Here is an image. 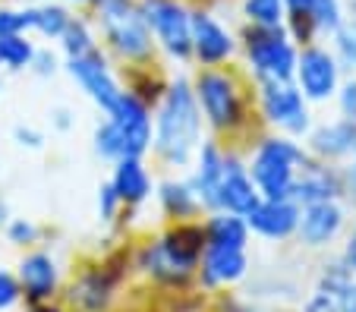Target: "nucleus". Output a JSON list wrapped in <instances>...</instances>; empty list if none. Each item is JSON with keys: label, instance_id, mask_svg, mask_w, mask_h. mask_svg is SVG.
Here are the masks:
<instances>
[{"label": "nucleus", "instance_id": "nucleus-37", "mask_svg": "<svg viewBox=\"0 0 356 312\" xmlns=\"http://www.w3.org/2000/svg\"><path fill=\"white\" fill-rule=\"evenodd\" d=\"M302 312H337V306H334V299H331L328 293L318 290L316 297H312L309 303H306V309H302Z\"/></svg>", "mask_w": 356, "mask_h": 312}, {"label": "nucleus", "instance_id": "nucleus-32", "mask_svg": "<svg viewBox=\"0 0 356 312\" xmlns=\"http://www.w3.org/2000/svg\"><path fill=\"white\" fill-rule=\"evenodd\" d=\"M26 28H29L26 10H0V38L3 35H19Z\"/></svg>", "mask_w": 356, "mask_h": 312}, {"label": "nucleus", "instance_id": "nucleus-9", "mask_svg": "<svg viewBox=\"0 0 356 312\" xmlns=\"http://www.w3.org/2000/svg\"><path fill=\"white\" fill-rule=\"evenodd\" d=\"M337 57L331 51L309 44L302 48V54H296V79H300V92L312 101H325L337 92Z\"/></svg>", "mask_w": 356, "mask_h": 312}, {"label": "nucleus", "instance_id": "nucleus-17", "mask_svg": "<svg viewBox=\"0 0 356 312\" xmlns=\"http://www.w3.org/2000/svg\"><path fill=\"white\" fill-rule=\"evenodd\" d=\"M202 272H205V281H209V284H218V281H221V284L236 281V278L246 274V252H243V246L209 243Z\"/></svg>", "mask_w": 356, "mask_h": 312}, {"label": "nucleus", "instance_id": "nucleus-28", "mask_svg": "<svg viewBox=\"0 0 356 312\" xmlns=\"http://www.w3.org/2000/svg\"><path fill=\"white\" fill-rule=\"evenodd\" d=\"M60 38H63V51H67L70 57H79V54H86V51L95 48L92 28H88V22H82V19H70L67 32H63Z\"/></svg>", "mask_w": 356, "mask_h": 312}, {"label": "nucleus", "instance_id": "nucleus-22", "mask_svg": "<svg viewBox=\"0 0 356 312\" xmlns=\"http://www.w3.org/2000/svg\"><path fill=\"white\" fill-rule=\"evenodd\" d=\"M249 237V224L243 221V215H215L209 224V243H221V246H246Z\"/></svg>", "mask_w": 356, "mask_h": 312}, {"label": "nucleus", "instance_id": "nucleus-3", "mask_svg": "<svg viewBox=\"0 0 356 312\" xmlns=\"http://www.w3.org/2000/svg\"><path fill=\"white\" fill-rule=\"evenodd\" d=\"M98 19L101 28H104V38L114 44L117 54L129 57V60L152 54V28H148L139 7H133L129 0H98Z\"/></svg>", "mask_w": 356, "mask_h": 312}, {"label": "nucleus", "instance_id": "nucleus-1", "mask_svg": "<svg viewBox=\"0 0 356 312\" xmlns=\"http://www.w3.org/2000/svg\"><path fill=\"white\" fill-rule=\"evenodd\" d=\"M199 129L202 117L195 95L189 92L186 82H174L161 104V114H158V155L170 164H186L199 145Z\"/></svg>", "mask_w": 356, "mask_h": 312}, {"label": "nucleus", "instance_id": "nucleus-18", "mask_svg": "<svg viewBox=\"0 0 356 312\" xmlns=\"http://www.w3.org/2000/svg\"><path fill=\"white\" fill-rule=\"evenodd\" d=\"M309 145L316 155L322 158H343V155H353L356 149V123L350 120H334V123H325L318 126L316 133L309 136Z\"/></svg>", "mask_w": 356, "mask_h": 312}, {"label": "nucleus", "instance_id": "nucleus-27", "mask_svg": "<svg viewBox=\"0 0 356 312\" xmlns=\"http://www.w3.org/2000/svg\"><path fill=\"white\" fill-rule=\"evenodd\" d=\"M161 202L170 215L183 217V215H193L195 211V192H193V186H186V183H164Z\"/></svg>", "mask_w": 356, "mask_h": 312}, {"label": "nucleus", "instance_id": "nucleus-15", "mask_svg": "<svg viewBox=\"0 0 356 312\" xmlns=\"http://www.w3.org/2000/svg\"><path fill=\"white\" fill-rule=\"evenodd\" d=\"M341 227H343V211L334 199H328V202L306 205V208L300 211L296 231H300V237L306 246H325L341 233Z\"/></svg>", "mask_w": 356, "mask_h": 312}, {"label": "nucleus", "instance_id": "nucleus-12", "mask_svg": "<svg viewBox=\"0 0 356 312\" xmlns=\"http://www.w3.org/2000/svg\"><path fill=\"white\" fill-rule=\"evenodd\" d=\"M259 202H262V199H259V190H256V183H252V176L240 167V161L224 158L221 183H218V205L234 211V215L246 217Z\"/></svg>", "mask_w": 356, "mask_h": 312}, {"label": "nucleus", "instance_id": "nucleus-19", "mask_svg": "<svg viewBox=\"0 0 356 312\" xmlns=\"http://www.w3.org/2000/svg\"><path fill=\"white\" fill-rule=\"evenodd\" d=\"M111 186H114V192L120 196V202H142V199L152 192V180H148L139 158H120Z\"/></svg>", "mask_w": 356, "mask_h": 312}, {"label": "nucleus", "instance_id": "nucleus-38", "mask_svg": "<svg viewBox=\"0 0 356 312\" xmlns=\"http://www.w3.org/2000/svg\"><path fill=\"white\" fill-rule=\"evenodd\" d=\"M32 237H35V227L26 224V221H16V224L10 227V240H13V243H26V240H32Z\"/></svg>", "mask_w": 356, "mask_h": 312}, {"label": "nucleus", "instance_id": "nucleus-29", "mask_svg": "<svg viewBox=\"0 0 356 312\" xmlns=\"http://www.w3.org/2000/svg\"><path fill=\"white\" fill-rule=\"evenodd\" d=\"M73 299H79L86 309H101L104 299H108V287L101 284V278H86L79 284V290H73Z\"/></svg>", "mask_w": 356, "mask_h": 312}, {"label": "nucleus", "instance_id": "nucleus-4", "mask_svg": "<svg viewBox=\"0 0 356 312\" xmlns=\"http://www.w3.org/2000/svg\"><path fill=\"white\" fill-rule=\"evenodd\" d=\"M246 54L259 79H290L296 73V48L284 26H252L246 32Z\"/></svg>", "mask_w": 356, "mask_h": 312}, {"label": "nucleus", "instance_id": "nucleus-31", "mask_svg": "<svg viewBox=\"0 0 356 312\" xmlns=\"http://www.w3.org/2000/svg\"><path fill=\"white\" fill-rule=\"evenodd\" d=\"M95 145H98V151H101L104 158H117V161L123 158L120 136H117V129H114V123H111V120L98 126V133H95Z\"/></svg>", "mask_w": 356, "mask_h": 312}, {"label": "nucleus", "instance_id": "nucleus-24", "mask_svg": "<svg viewBox=\"0 0 356 312\" xmlns=\"http://www.w3.org/2000/svg\"><path fill=\"white\" fill-rule=\"evenodd\" d=\"M243 16L252 26H284L287 7L284 0H243Z\"/></svg>", "mask_w": 356, "mask_h": 312}, {"label": "nucleus", "instance_id": "nucleus-21", "mask_svg": "<svg viewBox=\"0 0 356 312\" xmlns=\"http://www.w3.org/2000/svg\"><path fill=\"white\" fill-rule=\"evenodd\" d=\"M221 170H224V158L215 145H202L199 151V170L193 180V192L209 205H218V183H221Z\"/></svg>", "mask_w": 356, "mask_h": 312}, {"label": "nucleus", "instance_id": "nucleus-30", "mask_svg": "<svg viewBox=\"0 0 356 312\" xmlns=\"http://www.w3.org/2000/svg\"><path fill=\"white\" fill-rule=\"evenodd\" d=\"M334 44H337V57H341L347 67L356 69V19L343 22L341 28L334 32Z\"/></svg>", "mask_w": 356, "mask_h": 312}, {"label": "nucleus", "instance_id": "nucleus-25", "mask_svg": "<svg viewBox=\"0 0 356 312\" xmlns=\"http://www.w3.org/2000/svg\"><path fill=\"white\" fill-rule=\"evenodd\" d=\"M0 60L7 63V67H13V69L29 67V63L35 60L32 41H29L22 32L19 35H3V38H0Z\"/></svg>", "mask_w": 356, "mask_h": 312}, {"label": "nucleus", "instance_id": "nucleus-34", "mask_svg": "<svg viewBox=\"0 0 356 312\" xmlns=\"http://www.w3.org/2000/svg\"><path fill=\"white\" fill-rule=\"evenodd\" d=\"M334 306H337V312H356V281H350L347 287H343L341 293H334Z\"/></svg>", "mask_w": 356, "mask_h": 312}, {"label": "nucleus", "instance_id": "nucleus-44", "mask_svg": "<svg viewBox=\"0 0 356 312\" xmlns=\"http://www.w3.org/2000/svg\"><path fill=\"white\" fill-rule=\"evenodd\" d=\"M350 7H353V10H356V0H350Z\"/></svg>", "mask_w": 356, "mask_h": 312}, {"label": "nucleus", "instance_id": "nucleus-33", "mask_svg": "<svg viewBox=\"0 0 356 312\" xmlns=\"http://www.w3.org/2000/svg\"><path fill=\"white\" fill-rule=\"evenodd\" d=\"M16 299H19V284H16V278L7 272H0V309H10Z\"/></svg>", "mask_w": 356, "mask_h": 312}, {"label": "nucleus", "instance_id": "nucleus-35", "mask_svg": "<svg viewBox=\"0 0 356 312\" xmlns=\"http://www.w3.org/2000/svg\"><path fill=\"white\" fill-rule=\"evenodd\" d=\"M341 110L356 123V79H350L341 92Z\"/></svg>", "mask_w": 356, "mask_h": 312}, {"label": "nucleus", "instance_id": "nucleus-20", "mask_svg": "<svg viewBox=\"0 0 356 312\" xmlns=\"http://www.w3.org/2000/svg\"><path fill=\"white\" fill-rule=\"evenodd\" d=\"M19 278H22V287L29 290V297L44 299L47 293L54 290V284H57V268H54V262H51V256L35 252V256L22 258Z\"/></svg>", "mask_w": 356, "mask_h": 312}, {"label": "nucleus", "instance_id": "nucleus-7", "mask_svg": "<svg viewBox=\"0 0 356 312\" xmlns=\"http://www.w3.org/2000/svg\"><path fill=\"white\" fill-rule=\"evenodd\" d=\"M262 110L271 123L290 129V133H306L309 114L302 104V92L290 79H262Z\"/></svg>", "mask_w": 356, "mask_h": 312}, {"label": "nucleus", "instance_id": "nucleus-42", "mask_svg": "<svg viewBox=\"0 0 356 312\" xmlns=\"http://www.w3.org/2000/svg\"><path fill=\"white\" fill-rule=\"evenodd\" d=\"M350 186L356 190V149H353V164H350Z\"/></svg>", "mask_w": 356, "mask_h": 312}, {"label": "nucleus", "instance_id": "nucleus-5", "mask_svg": "<svg viewBox=\"0 0 356 312\" xmlns=\"http://www.w3.org/2000/svg\"><path fill=\"white\" fill-rule=\"evenodd\" d=\"M202 252V231L195 227H180L177 233L158 240L155 246H148L145 256H142V265L148 272L161 281H186L195 268V258Z\"/></svg>", "mask_w": 356, "mask_h": 312}, {"label": "nucleus", "instance_id": "nucleus-41", "mask_svg": "<svg viewBox=\"0 0 356 312\" xmlns=\"http://www.w3.org/2000/svg\"><path fill=\"white\" fill-rule=\"evenodd\" d=\"M343 265H347L350 272H356V231H353V237H350V243H347V252H343Z\"/></svg>", "mask_w": 356, "mask_h": 312}, {"label": "nucleus", "instance_id": "nucleus-13", "mask_svg": "<svg viewBox=\"0 0 356 312\" xmlns=\"http://www.w3.org/2000/svg\"><path fill=\"white\" fill-rule=\"evenodd\" d=\"M246 224L259 231L262 237L284 240L300 224V205L293 199H265L246 215Z\"/></svg>", "mask_w": 356, "mask_h": 312}, {"label": "nucleus", "instance_id": "nucleus-11", "mask_svg": "<svg viewBox=\"0 0 356 312\" xmlns=\"http://www.w3.org/2000/svg\"><path fill=\"white\" fill-rule=\"evenodd\" d=\"M70 73H73V79H79V85L88 92V98H92L95 104H101V110H114V104L120 101V85H117V79L111 76L108 69V60L101 57L98 48L86 51V54L79 57H70Z\"/></svg>", "mask_w": 356, "mask_h": 312}, {"label": "nucleus", "instance_id": "nucleus-2", "mask_svg": "<svg viewBox=\"0 0 356 312\" xmlns=\"http://www.w3.org/2000/svg\"><path fill=\"white\" fill-rule=\"evenodd\" d=\"M306 161L302 149L290 139H265L252 161V183L265 199H290L296 164Z\"/></svg>", "mask_w": 356, "mask_h": 312}, {"label": "nucleus", "instance_id": "nucleus-8", "mask_svg": "<svg viewBox=\"0 0 356 312\" xmlns=\"http://www.w3.org/2000/svg\"><path fill=\"white\" fill-rule=\"evenodd\" d=\"M195 101L202 104L205 117H209L211 126L224 129V126H234L240 120V98H236V85L230 76L224 73H202L199 82H195Z\"/></svg>", "mask_w": 356, "mask_h": 312}, {"label": "nucleus", "instance_id": "nucleus-43", "mask_svg": "<svg viewBox=\"0 0 356 312\" xmlns=\"http://www.w3.org/2000/svg\"><path fill=\"white\" fill-rule=\"evenodd\" d=\"M76 3H88V0H76ZM95 3H98V0H95Z\"/></svg>", "mask_w": 356, "mask_h": 312}, {"label": "nucleus", "instance_id": "nucleus-16", "mask_svg": "<svg viewBox=\"0 0 356 312\" xmlns=\"http://www.w3.org/2000/svg\"><path fill=\"white\" fill-rule=\"evenodd\" d=\"M341 192L337 176L328 167H312V164L302 161V174L293 176V186H290V199L296 205H312V202H328Z\"/></svg>", "mask_w": 356, "mask_h": 312}, {"label": "nucleus", "instance_id": "nucleus-10", "mask_svg": "<svg viewBox=\"0 0 356 312\" xmlns=\"http://www.w3.org/2000/svg\"><path fill=\"white\" fill-rule=\"evenodd\" d=\"M111 123H114L117 136H120L123 158H142L152 145V120H148L145 104L136 95L123 92L120 101L111 110Z\"/></svg>", "mask_w": 356, "mask_h": 312}, {"label": "nucleus", "instance_id": "nucleus-36", "mask_svg": "<svg viewBox=\"0 0 356 312\" xmlns=\"http://www.w3.org/2000/svg\"><path fill=\"white\" fill-rule=\"evenodd\" d=\"M117 202H120V196L114 192V186H101V217H114Z\"/></svg>", "mask_w": 356, "mask_h": 312}, {"label": "nucleus", "instance_id": "nucleus-6", "mask_svg": "<svg viewBox=\"0 0 356 312\" xmlns=\"http://www.w3.org/2000/svg\"><path fill=\"white\" fill-rule=\"evenodd\" d=\"M139 10L170 57L183 60L193 54V13L180 0H139Z\"/></svg>", "mask_w": 356, "mask_h": 312}, {"label": "nucleus", "instance_id": "nucleus-39", "mask_svg": "<svg viewBox=\"0 0 356 312\" xmlns=\"http://www.w3.org/2000/svg\"><path fill=\"white\" fill-rule=\"evenodd\" d=\"M284 7H287V13H293V16H306L312 7V0H284Z\"/></svg>", "mask_w": 356, "mask_h": 312}, {"label": "nucleus", "instance_id": "nucleus-23", "mask_svg": "<svg viewBox=\"0 0 356 312\" xmlns=\"http://www.w3.org/2000/svg\"><path fill=\"white\" fill-rule=\"evenodd\" d=\"M29 16H32V28H35V32H41L44 38H60V35L67 32L70 19H73V16H70L63 7H57V3H47V7L29 10Z\"/></svg>", "mask_w": 356, "mask_h": 312}, {"label": "nucleus", "instance_id": "nucleus-26", "mask_svg": "<svg viewBox=\"0 0 356 312\" xmlns=\"http://www.w3.org/2000/svg\"><path fill=\"white\" fill-rule=\"evenodd\" d=\"M306 16H309V22L318 32L334 35L343 26V3L341 0H312V7Z\"/></svg>", "mask_w": 356, "mask_h": 312}, {"label": "nucleus", "instance_id": "nucleus-40", "mask_svg": "<svg viewBox=\"0 0 356 312\" xmlns=\"http://www.w3.org/2000/svg\"><path fill=\"white\" fill-rule=\"evenodd\" d=\"M16 139H19V142L22 145H32V149H38V145H41V136H38V133H32V129H16Z\"/></svg>", "mask_w": 356, "mask_h": 312}, {"label": "nucleus", "instance_id": "nucleus-45", "mask_svg": "<svg viewBox=\"0 0 356 312\" xmlns=\"http://www.w3.org/2000/svg\"><path fill=\"white\" fill-rule=\"evenodd\" d=\"M41 312H54V309H41Z\"/></svg>", "mask_w": 356, "mask_h": 312}, {"label": "nucleus", "instance_id": "nucleus-14", "mask_svg": "<svg viewBox=\"0 0 356 312\" xmlns=\"http://www.w3.org/2000/svg\"><path fill=\"white\" fill-rule=\"evenodd\" d=\"M193 54L209 67H218L234 54V38L211 13H193Z\"/></svg>", "mask_w": 356, "mask_h": 312}]
</instances>
